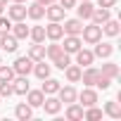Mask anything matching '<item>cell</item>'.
Here are the masks:
<instances>
[{
  "label": "cell",
  "instance_id": "21",
  "mask_svg": "<svg viewBox=\"0 0 121 121\" xmlns=\"http://www.w3.org/2000/svg\"><path fill=\"white\" fill-rule=\"evenodd\" d=\"M64 114H67V119H69V121H81V119H83V107H81L78 102H69Z\"/></svg>",
  "mask_w": 121,
  "mask_h": 121
},
{
  "label": "cell",
  "instance_id": "15",
  "mask_svg": "<svg viewBox=\"0 0 121 121\" xmlns=\"http://www.w3.org/2000/svg\"><path fill=\"white\" fill-rule=\"evenodd\" d=\"M93 10H95V5L90 3V0H81V3L76 5V12H78V19H81V22H90Z\"/></svg>",
  "mask_w": 121,
  "mask_h": 121
},
{
  "label": "cell",
  "instance_id": "18",
  "mask_svg": "<svg viewBox=\"0 0 121 121\" xmlns=\"http://www.w3.org/2000/svg\"><path fill=\"white\" fill-rule=\"evenodd\" d=\"M12 88H14V95H26L29 93V76H14L12 78Z\"/></svg>",
  "mask_w": 121,
  "mask_h": 121
},
{
  "label": "cell",
  "instance_id": "24",
  "mask_svg": "<svg viewBox=\"0 0 121 121\" xmlns=\"http://www.w3.org/2000/svg\"><path fill=\"white\" fill-rule=\"evenodd\" d=\"M10 31H12V36H14L17 40H24V38H29V26H26L24 22H14Z\"/></svg>",
  "mask_w": 121,
  "mask_h": 121
},
{
  "label": "cell",
  "instance_id": "34",
  "mask_svg": "<svg viewBox=\"0 0 121 121\" xmlns=\"http://www.w3.org/2000/svg\"><path fill=\"white\" fill-rule=\"evenodd\" d=\"M10 95H14L12 81H0V97H10Z\"/></svg>",
  "mask_w": 121,
  "mask_h": 121
},
{
  "label": "cell",
  "instance_id": "14",
  "mask_svg": "<svg viewBox=\"0 0 121 121\" xmlns=\"http://www.w3.org/2000/svg\"><path fill=\"white\" fill-rule=\"evenodd\" d=\"M97 74H100V69H95L93 64H90V67H83V71H81V81H83V86L93 88L95 81H97Z\"/></svg>",
  "mask_w": 121,
  "mask_h": 121
},
{
  "label": "cell",
  "instance_id": "39",
  "mask_svg": "<svg viewBox=\"0 0 121 121\" xmlns=\"http://www.w3.org/2000/svg\"><path fill=\"white\" fill-rule=\"evenodd\" d=\"M40 5H50V3H57V0H38Z\"/></svg>",
  "mask_w": 121,
  "mask_h": 121
},
{
  "label": "cell",
  "instance_id": "30",
  "mask_svg": "<svg viewBox=\"0 0 121 121\" xmlns=\"http://www.w3.org/2000/svg\"><path fill=\"white\" fill-rule=\"evenodd\" d=\"M29 38L33 43H45V26H31L29 29Z\"/></svg>",
  "mask_w": 121,
  "mask_h": 121
},
{
  "label": "cell",
  "instance_id": "38",
  "mask_svg": "<svg viewBox=\"0 0 121 121\" xmlns=\"http://www.w3.org/2000/svg\"><path fill=\"white\" fill-rule=\"evenodd\" d=\"M57 3L62 5L64 10H71V7H76V3H78V0H57Z\"/></svg>",
  "mask_w": 121,
  "mask_h": 121
},
{
  "label": "cell",
  "instance_id": "10",
  "mask_svg": "<svg viewBox=\"0 0 121 121\" xmlns=\"http://www.w3.org/2000/svg\"><path fill=\"white\" fill-rule=\"evenodd\" d=\"M64 29V36H81V29H83V22L76 17V19H64L62 24Z\"/></svg>",
  "mask_w": 121,
  "mask_h": 121
},
{
  "label": "cell",
  "instance_id": "28",
  "mask_svg": "<svg viewBox=\"0 0 121 121\" xmlns=\"http://www.w3.org/2000/svg\"><path fill=\"white\" fill-rule=\"evenodd\" d=\"M29 57L33 59V62H38V59H45V45L43 43H33L29 48Z\"/></svg>",
  "mask_w": 121,
  "mask_h": 121
},
{
  "label": "cell",
  "instance_id": "43",
  "mask_svg": "<svg viewBox=\"0 0 121 121\" xmlns=\"http://www.w3.org/2000/svg\"><path fill=\"white\" fill-rule=\"evenodd\" d=\"M0 64H3V57H0Z\"/></svg>",
  "mask_w": 121,
  "mask_h": 121
},
{
  "label": "cell",
  "instance_id": "32",
  "mask_svg": "<svg viewBox=\"0 0 121 121\" xmlns=\"http://www.w3.org/2000/svg\"><path fill=\"white\" fill-rule=\"evenodd\" d=\"M62 52H64V50H62V43H59V40H52V43L45 48V55H48L50 59L57 57V55H62Z\"/></svg>",
  "mask_w": 121,
  "mask_h": 121
},
{
  "label": "cell",
  "instance_id": "5",
  "mask_svg": "<svg viewBox=\"0 0 121 121\" xmlns=\"http://www.w3.org/2000/svg\"><path fill=\"white\" fill-rule=\"evenodd\" d=\"M40 107H43L45 114H50V116H55V114L62 112V102H59V97H55V95H45V100H43Z\"/></svg>",
  "mask_w": 121,
  "mask_h": 121
},
{
  "label": "cell",
  "instance_id": "36",
  "mask_svg": "<svg viewBox=\"0 0 121 121\" xmlns=\"http://www.w3.org/2000/svg\"><path fill=\"white\" fill-rule=\"evenodd\" d=\"M12 29V19L10 17H3V14H0V33H7Z\"/></svg>",
  "mask_w": 121,
  "mask_h": 121
},
{
  "label": "cell",
  "instance_id": "16",
  "mask_svg": "<svg viewBox=\"0 0 121 121\" xmlns=\"http://www.w3.org/2000/svg\"><path fill=\"white\" fill-rule=\"evenodd\" d=\"M26 17L33 19V22L43 19V17H45V5H40L38 0H36V3H31V5H26Z\"/></svg>",
  "mask_w": 121,
  "mask_h": 121
},
{
  "label": "cell",
  "instance_id": "37",
  "mask_svg": "<svg viewBox=\"0 0 121 121\" xmlns=\"http://www.w3.org/2000/svg\"><path fill=\"white\" fill-rule=\"evenodd\" d=\"M116 3H119V0H97V7H116Z\"/></svg>",
  "mask_w": 121,
  "mask_h": 121
},
{
  "label": "cell",
  "instance_id": "27",
  "mask_svg": "<svg viewBox=\"0 0 121 121\" xmlns=\"http://www.w3.org/2000/svg\"><path fill=\"white\" fill-rule=\"evenodd\" d=\"M102 114H107V116H112V119H121V104L119 102H104V109H102Z\"/></svg>",
  "mask_w": 121,
  "mask_h": 121
},
{
  "label": "cell",
  "instance_id": "22",
  "mask_svg": "<svg viewBox=\"0 0 121 121\" xmlns=\"http://www.w3.org/2000/svg\"><path fill=\"white\" fill-rule=\"evenodd\" d=\"M59 86H62V83H59L57 78H43V86H40V90L45 93V95H57V90H59Z\"/></svg>",
  "mask_w": 121,
  "mask_h": 121
},
{
  "label": "cell",
  "instance_id": "40",
  "mask_svg": "<svg viewBox=\"0 0 121 121\" xmlns=\"http://www.w3.org/2000/svg\"><path fill=\"white\" fill-rule=\"evenodd\" d=\"M12 3H26V0H12Z\"/></svg>",
  "mask_w": 121,
  "mask_h": 121
},
{
  "label": "cell",
  "instance_id": "13",
  "mask_svg": "<svg viewBox=\"0 0 121 121\" xmlns=\"http://www.w3.org/2000/svg\"><path fill=\"white\" fill-rule=\"evenodd\" d=\"M93 55H95V57H100V59H109V57L114 55V45H112V43H102V40H97V43H95Z\"/></svg>",
  "mask_w": 121,
  "mask_h": 121
},
{
  "label": "cell",
  "instance_id": "25",
  "mask_svg": "<svg viewBox=\"0 0 121 121\" xmlns=\"http://www.w3.org/2000/svg\"><path fill=\"white\" fill-rule=\"evenodd\" d=\"M43 100H45V93H43V90H31V88H29V93H26V102H29L31 107H40Z\"/></svg>",
  "mask_w": 121,
  "mask_h": 121
},
{
  "label": "cell",
  "instance_id": "29",
  "mask_svg": "<svg viewBox=\"0 0 121 121\" xmlns=\"http://www.w3.org/2000/svg\"><path fill=\"white\" fill-rule=\"evenodd\" d=\"M52 64H55L57 69H62V71H64V69H67V67L71 64V55H69V52H62V55L52 57Z\"/></svg>",
  "mask_w": 121,
  "mask_h": 121
},
{
  "label": "cell",
  "instance_id": "17",
  "mask_svg": "<svg viewBox=\"0 0 121 121\" xmlns=\"http://www.w3.org/2000/svg\"><path fill=\"white\" fill-rule=\"evenodd\" d=\"M107 19H112V10H109V7H95L93 14H90V22H93V24H100V26H102Z\"/></svg>",
  "mask_w": 121,
  "mask_h": 121
},
{
  "label": "cell",
  "instance_id": "9",
  "mask_svg": "<svg viewBox=\"0 0 121 121\" xmlns=\"http://www.w3.org/2000/svg\"><path fill=\"white\" fill-rule=\"evenodd\" d=\"M7 17L12 22H24L26 19V5L24 3H12V7H7Z\"/></svg>",
  "mask_w": 121,
  "mask_h": 121
},
{
  "label": "cell",
  "instance_id": "33",
  "mask_svg": "<svg viewBox=\"0 0 121 121\" xmlns=\"http://www.w3.org/2000/svg\"><path fill=\"white\" fill-rule=\"evenodd\" d=\"M17 74H14V69L12 67H7V64H0V81H12Z\"/></svg>",
  "mask_w": 121,
  "mask_h": 121
},
{
  "label": "cell",
  "instance_id": "2",
  "mask_svg": "<svg viewBox=\"0 0 121 121\" xmlns=\"http://www.w3.org/2000/svg\"><path fill=\"white\" fill-rule=\"evenodd\" d=\"M12 69H14L17 76H29L31 69H33V59H31L29 55H26V57H17L14 64H12Z\"/></svg>",
  "mask_w": 121,
  "mask_h": 121
},
{
  "label": "cell",
  "instance_id": "6",
  "mask_svg": "<svg viewBox=\"0 0 121 121\" xmlns=\"http://www.w3.org/2000/svg\"><path fill=\"white\" fill-rule=\"evenodd\" d=\"M76 64L83 69V67H90L93 62H95V55H93V50H86V48H78L76 52Z\"/></svg>",
  "mask_w": 121,
  "mask_h": 121
},
{
  "label": "cell",
  "instance_id": "8",
  "mask_svg": "<svg viewBox=\"0 0 121 121\" xmlns=\"http://www.w3.org/2000/svg\"><path fill=\"white\" fill-rule=\"evenodd\" d=\"M19 48V40L7 31V33H0V50H5V52H17Z\"/></svg>",
  "mask_w": 121,
  "mask_h": 121
},
{
  "label": "cell",
  "instance_id": "35",
  "mask_svg": "<svg viewBox=\"0 0 121 121\" xmlns=\"http://www.w3.org/2000/svg\"><path fill=\"white\" fill-rule=\"evenodd\" d=\"M95 86H97L100 90H107V88L112 86V78H107L104 74H97V81H95Z\"/></svg>",
  "mask_w": 121,
  "mask_h": 121
},
{
  "label": "cell",
  "instance_id": "19",
  "mask_svg": "<svg viewBox=\"0 0 121 121\" xmlns=\"http://www.w3.org/2000/svg\"><path fill=\"white\" fill-rule=\"evenodd\" d=\"M14 116H17L19 121H29V119L33 116V107H31L29 102H19V104L14 107Z\"/></svg>",
  "mask_w": 121,
  "mask_h": 121
},
{
  "label": "cell",
  "instance_id": "4",
  "mask_svg": "<svg viewBox=\"0 0 121 121\" xmlns=\"http://www.w3.org/2000/svg\"><path fill=\"white\" fill-rule=\"evenodd\" d=\"M76 100H78V104L86 109V107H93V104H97V93H95L93 88H88V86H86V88H83V90L76 95Z\"/></svg>",
  "mask_w": 121,
  "mask_h": 121
},
{
  "label": "cell",
  "instance_id": "44",
  "mask_svg": "<svg viewBox=\"0 0 121 121\" xmlns=\"http://www.w3.org/2000/svg\"><path fill=\"white\" fill-rule=\"evenodd\" d=\"M0 100H3V97H0Z\"/></svg>",
  "mask_w": 121,
  "mask_h": 121
},
{
  "label": "cell",
  "instance_id": "26",
  "mask_svg": "<svg viewBox=\"0 0 121 121\" xmlns=\"http://www.w3.org/2000/svg\"><path fill=\"white\" fill-rule=\"evenodd\" d=\"M81 71H83V69H81L78 64H69V67L64 69L67 81H69V83H78V81H81Z\"/></svg>",
  "mask_w": 121,
  "mask_h": 121
},
{
  "label": "cell",
  "instance_id": "20",
  "mask_svg": "<svg viewBox=\"0 0 121 121\" xmlns=\"http://www.w3.org/2000/svg\"><path fill=\"white\" fill-rule=\"evenodd\" d=\"M102 33L109 36V38H116V36L121 33V24H119L116 19H107V22L102 24Z\"/></svg>",
  "mask_w": 121,
  "mask_h": 121
},
{
  "label": "cell",
  "instance_id": "11",
  "mask_svg": "<svg viewBox=\"0 0 121 121\" xmlns=\"http://www.w3.org/2000/svg\"><path fill=\"white\" fill-rule=\"evenodd\" d=\"M64 38V43H62V50L64 52H69V55H74L78 48H83V40H81V36H62Z\"/></svg>",
  "mask_w": 121,
  "mask_h": 121
},
{
  "label": "cell",
  "instance_id": "1",
  "mask_svg": "<svg viewBox=\"0 0 121 121\" xmlns=\"http://www.w3.org/2000/svg\"><path fill=\"white\" fill-rule=\"evenodd\" d=\"M81 40H86L88 45H95L97 40H102V26L100 24H88L81 29Z\"/></svg>",
  "mask_w": 121,
  "mask_h": 121
},
{
  "label": "cell",
  "instance_id": "3",
  "mask_svg": "<svg viewBox=\"0 0 121 121\" xmlns=\"http://www.w3.org/2000/svg\"><path fill=\"white\" fill-rule=\"evenodd\" d=\"M45 17H48L50 22H64L67 10L59 5V3H50V5H45Z\"/></svg>",
  "mask_w": 121,
  "mask_h": 121
},
{
  "label": "cell",
  "instance_id": "12",
  "mask_svg": "<svg viewBox=\"0 0 121 121\" xmlns=\"http://www.w3.org/2000/svg\"><path fill=\"white\" fill-rule=\"evenodd\" d=\"M62 36H64L62 22H50V24L45 26V38H50V40H62Z\"/></svg>",
  "mask_w": 121,
  "mask_h": 121
},
{
  "label": "cell",
  "instance_id": "41",
  "mask_svg": "<svg viewBox=\"0 0 121 121\" xmlns=\"http://www.w3.org/2000/svg\"><path fill=\"white\" fill-rule=\"evenodd\" d=\"M0 5H7V0H0Z\"/></svg>",
  "mask_w": 121,
  "mask_h": 121
},
{
  "label": "cell",
  "instance_id": "31",
  "mask_svg": "<svg viewBox=\"0 0 121 121\" xmlns=\"http://www.w3.org/2000/svg\"><path fill=\"white\" fill-rule=\"evenodd\" d=\"M100 74H104L107 78H112V81H114V78L119 76V67H116L114 62H107V64H102V69H100Z\"/></svg>",
  "mask_w": 121,
  "mask_h": 121
},
{
  "label": "cell",
  "instance_id": "7",
  "mask_svg": "<svg viewBox=\"0 0 121 121\" xmlns=\"http://www.w3.org/2000/svg\"><path fill=\"white\" fill-rule=\"evenodd\" d=\"M76 88L74 86H59V90H57V97H59V102L62 104H69V102H76Z\"/></svg>",
  "mask_w": 121,
  "mask_h": 121
},
{
  "label": "cell",
  "instance_id": "42",
  "mask_svg": "<svg viewBox=\"0 0 121 121\" xmlns=\"http://www.w3.org/2000/svg\"><path fill=\"white\" fill-rule=\"evenodd\" d=\"M3 10H5V5H0V14H3Z\"/></svg>",
  "mask_w": 121,
  "mask_h": 121
},
{
  "label": "cell",
  "instance_id": "23",
  "mask_svg": "<svg viewBox=\"0 0 121 121\" xmlns=\"http://www.w3.org/2000/svg\"><path fill=\"white\" fill-rule=\"evenodd\" d=\"M31 71L43 81V78L50 76V64H45V59H38V62H33V69H31Z\"/></svg>",
  "mask_w": 121,
  "mask_h": 121
}]
</instances>
